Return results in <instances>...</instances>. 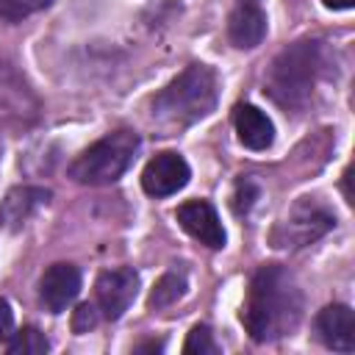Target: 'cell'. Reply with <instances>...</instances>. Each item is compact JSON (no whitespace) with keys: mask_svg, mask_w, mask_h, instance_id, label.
I'll use <instances>...</instances> for the list:
<instances>
[{"mask_svg":"<svg viewBox=\"0 0 355 355\" xmlns=\"http://www.w3.org/2000/svg\"><path fill=\"white\" fill-rule=\"evenodd\" d=\"M39 116V97L31 92L25 78L6 61H0V122L31 125Z\"/></svg>","mask_w":355,"mask_h":355,"instance_id":"6","label":"cell"},{"mask_svg":"<svg viewBox=\"0 0 355 355\" xmlns=\"http://www.w3.org/2000/svg\"><path fill=\"white\" fill-rule=\"evenodd\" d=\"M336 227V214L319 197H300L288 214L272 230V244L277 250H300Z\"/></svg>","mask_w":355,"mask_h":355,"instance_id":"5","label":"cell"},{"mask_svg":"<svg viewBox=\"0 0 355 355\" xmlns=\"http://www.w3.org/2000/svg\"><path fill=\"white\" fill-rule=\"evenodd\" d=\"M11 333H14V311H11V305L0 297V344H6V341L11 338Z\"/></svg>","mask_w":355,"mask_h":355,"instance_id":"21","label":"cell"},{"mask_svg":"<svg viewBox=\"0 0 355 355\" xmlns=\"http://www.w3.org/2000/svg\"><path fill=\"white\" fill-rule=\"evenodd\" d=\"M219 100V75L214 67L194 61L172 78L150 103L153 119L164 128H189L205 119Z\"/></svg>","mask_w":355,"mask_h":355,"instance_id":"3","label":"cell"},{"mask_svg":"<svg viewBox=\"0 0 355 355\" xmlns=\"http://www.w3.org/2000/svg\"><path fill=\"white\" fill-rule=\"evenodd\" d=\"M236 3H261V0H236Z\"/></svg>","mask_w":355,"mask_h":355,"instance_id":"24","label":"cell"},{"mask_svg":"<svg viewBox=\"0 0 355 355\" xmlns=\"http://www.w3.org/2000/svg\"><path fill=\"white\" fill-rule=\"evenodd\" d=\"M327 75V47L322 39H300L283 47L266 69V94L286 111L300 114L311 105L319 80Z\"/></svg>","mask_w":355,"mask_h":355,"instance_id":"2","label":"cell"},{"mask_svg":"<svg viewBox=\"0 0 355 355\" xmlns=\"http://www.w3.org/2000/svg\"><path fill=\"white\" fill-rule=\"evenodd\" d=\"M186 288H189L186 269H169V272H164V275L155 280V286H153V291H150V297H147V308H150V311L169 308V305H175V302L186 294Z\"/></svg>","mask_w":355,"mask_h":355,"instance_id":"15","label":"cell"},{"mask_svg":"<svg viewBox=\"0 0 355 355\" xmlns=\"http://www.w3.org/2000/svg\"><path fill=\"white\" fill-rule=\"evenodd\" d=\"M327 8H333V11H341V8H352L355 6V0H322Z\"/></svg>","mask_w":355,"mask_h":355,"instance_id":"23","label":"cell"},{"mask_svg":"<svg viewBox=\"0 0 355 355\" xmlns=\"http://www.w3.org/2000/svg\"><path fill=\"white\" fill-rule=\"evenodd\" d=\"M316 336L324 347L336 352H352L355 349V316L349 305L333 302L324 305L316 316Z\"/></svg>","mask_w":355,"mask_h":355,"instance_id":"11","label":"cell"},{"mask_svg":"<svg viewBox=\"0 0 355 355\" xmlns=\"http://www.w3.org/2000/svg\"><path fill=\"white\" fill-rule=\"evenodd\" d=\"M6 349H8V355H42V352L50 349V341H47V336L42 330L22 327V330L11 333Z\"/></svg>","mask_w":355,"mask_h":355,"instance_id":"16","label":"cell"},{"mask_svg":"<svg viewBox=\"0 0 355 355\" xmlns=\"http://www.w3.org/2000/svg\"><path fill=\"white\" fill-rule=\"evenodd\" d=\"M161 349H164V341H158V338H147V341L133 344V352H161Z\"/></svg>","mask_w":355,"mask_h":355,"instance_id":"22","label":"cell"},{"mask_svg":"<svg viewBox=\"0 0 355 355\" xmlns=\"http://www.w3.org/2000/svg\"><path fill=\"white\" fill-rule=\"evenodd\" d=\"M53 0H0V17L8 22H19L42 8H47Z\"/></svg>","mask_w":355,"mask_h":355,"instance_id":"19","label":"cell"},{"mask_svg":"<svg viewBox=\"0 0 355 355\" xmlns=\"http://www.w3.org/2000/svg\"><path fill=\"white\" fill-rule=\"evenodd\" d=\"M222 347L214 341V333L208 324H194L186 344H183V355H219Z\"/></svg>","mask_w":355,"mask_h":355,"instance_id":"18","label":"cell"},{"mask_svg":"<svg viewBox=\"0 0 355 355\" xmlns=\"http://www.w3.org/2000/svg\"><path fill=\"white\" fill-rule=\"evenodd\" d=\"M239 319L255 344L291 336L302 319V291L294 275L280 263L258 266L250 277Z\"/></svg>","mask_w":355,"mask_h":355,"instance_id":"1","label":"cell"},{"mask_svg":"<svg viewBox=\"0 0 355 355\" xmlns=\"http://www.w3.org/2000/svg\"><path fill=\"white\" fill-rule=\"evenodd\" d=\"M136 291H139V275L130 266L103 269L97 275V283H94L97 308L111 322H116L130 308V302L136 300Z\"/></svg>","mask_w":355,"mask_h":355,"instance_id":"7","label":"cell"},{"mask_svg":"<svg viewBox=\"0 0 355 355\" xmlns=\"http://www.w3.org/2000/svg\"><path fill=\"white\" fill-rule=\"evenodd\" d=\"M80 294V269L75 263H50L39 280V300L50 313L67 311Z\"/></svg>","mask_w":355,"mask_h":355,"instance_id":"10","label":"cell"},{"mask_svg":"<svg viewBox=\"0 0 355 355\" xmlns=\"http://www.w3.org/2000/svg\"><path fill=\"white\" fill-rule=\"evenodd\" d=\"M139 133L119 128L89 144L72 164H69V178L83 186H108L116 183L128 166L133 164L139 153Z\"/></svg>","mask_w":355,"mask_h":355,"instance_id":"4","label":"cell"},{"mask_svg":"<svg viewBox=\"0 0 355 355\" xmlns=\"http://www.w3.org/2000/svg\"><path fill=\"white\" fill-rule=\"evenodd\" d=\"M258 197H261V186H258V180H255L252 175H244V178L236 180L230 205H233V211H236L239 216H247V214L252 211V205L258 202Z\"/></svg>","mask_w":355,"mask_h":355,"instance_id":"17","label":"cell"},{"mask_svg":"<svg viewBox=\"0 0 355 355\" xmlns=\"http://www.w3.org/2000/svg\"><path fill=\"white\" fill-rule=\"evenodd\" d=\"M266 36V14L261 3H236L227 17V42L239 50H252Z\"/></svg>","mask_w":355,"mask_h":355,"instance_id":"13","label":"cell"},{"mask_svg":"<svg viewBox=\"0 0 355 355\" xmlns=\"http://www.w3.org/2000/svg\"><path fill=\"white\" fill-rule=\"evenodd\" d=\"M175 219H178V225L191 239H197L208 250H222L225 241H227L225 227L219 222V214H216V208L208 200H189V202H183L175 211Z\"/></svg>","mask_w":355,"mask_h":355,"instance_id":"9","label":"cell"},{"mask_svg":"<svg viewBox=\"0 0 355 355\" xmlns=\"http://www.w3.org/2000/svg\"><path fill=\"white\" fill-rule=\"evenodd\" d=\"M233 128H236L239 141L247 150H269L275 141L272 119L252 103H239L233 108Z\"/></svg>","mask_w":355,"mask_h":355,"instance_id":"14","label":"cell"},{"mask_svg":"<svg viewBox=\"0 0 355 355\" xmlns=\"http://www.w3.org/2000/svg\"><path fill=\"white\" fill-rule=\"evenodd\" d=\"M50 189L44 186H14L0 200V227L19 230L42 205H47Z\"/></svg>","mask_w":355,"mask_h":355,"instance_id":"12","label":"cell"},{"mask_svg":"<svg viewBox=\"0 0 355 355\" xmlns=\"http://www.w3.org/2000/svg\"><path fill=\"white\" fill-rule=\"evenodd\" d=\"M189 178H191V169L186 158L180 153L164 150L147 161L141 172V189L150 197H169V194H178L189 183Z\"/></svg>","mask_w":355,"mask_h":355,"instance_id":"8","label":"cell"},{"mask_svg":"<svg viewBox=\"0 0 355 355\" xmlns=\"http://www.w3.org/2000/svg\"><path fill=\"white\" fill-rule=\"evenodd\" d=\"M97 324V308L94 305H80L78 311H75V316H72V330L75 333H89L92 327Z\"/></svg>","mask_w":355,"mask_h":355,"instance_id":"20","label":"cell"}]
</instances>
